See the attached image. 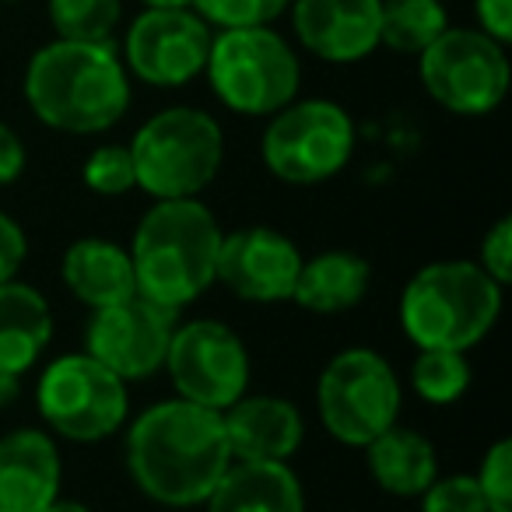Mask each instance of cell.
<instances>
[{"mask_svg": "<svg viewBox=\"0 0 512 512\" xmlns=\"http://www.w3.org/2000/svg\"><path fill=\"white\" fill-rule=\"evenodd\" d=\"M25 256H29V235L11 214L0 211V285L18 278Z\"/></svg>", "mask_w": 512, "mask_h": 512, "instance_id": "obj_31", "label": "cell"}, {"mask_svg": "<svg viewBox=\"0 0 512 512\" xmlns=\"http://www.w3.org/2000/svg\"><path fill=\"white\" fill-rule=\"evenodd\" d=\"M36 407L46 432L64 442H106L127 425L130 393L116 372L88 351L60 355L39 376Z\"/></svg>", "mask_w": 512, "mask_h": 512, "instance_id": "obj_9", "label": "cell"}, {"mask_svg": "<svg viewBox=\"0 0 512 512\" xmlns=\"http://www.w3.org/2000/svg\"><path fill=\"white\" fill-rule=\"evenodd\" d=\"M446 29L449 11L442 0H383L379 8V46L393 53L418 57Z\"/></svg>", "mask_w": 512, "mask_h": 512, "instance_id": "obj_23", "label": "cell"}, {"mask_svg": "<svg viewBox=\"0 0 512 512\" xmlns=\"http://www.w3.org/2000/svg\"><path fill=\"white\" fill-rule=\"evenodd\" d=\"M43 512H95V509H92V505H85V502H78V498H64V495H60V498H53V502L46 505Z\"/></svg>", "mask_w": 512, "mask_h": 512, "instance_id": "obj_34", "label": "cell"}, {"mask_svg": "<svg viewBox=\"0 0 512 512\" xmlns=\"http://www.w3.org/2000/svg\"><path fill=\"white\" fill-rule=\"evenodd\" d=\"M488 512H512V442L495 439L484 449L474 474Z\"/></svg>", "mask_w": 512, "mask_h": 512, "instance_id": "obj_28", "label": "cell"}, {"mask_svg": "<svg viewBox=\"0 0 512 512\" xmlns=\"http://www.w3.org/2000/svg\"><path fill=\"white\" fill-rule=\"evenodd\" d=\"M53 341V309L25 281L0 285V379H22Z\"/></svg>", "mask_w": 512, "mask_h": 512, "instance_id": "obj_20", "label": "cell"}, {"mask_svg": "<svg viewBox=\"0 0 512 512\" xmlns=\"http://www.w3.org/2000/svg\"><path fill=\"white\" fill-rule=\"evenodd\" d=\"M418 498H421V512H488L474 474L435 477Z\"/></svg>", "mask_w": 512, "mask_h": 512, "instance_id": "obj_29", "label": "cell"}, {"mask_svg": "<svg viewBox=\"0 0 512 512\" xmlns=\"http://www.w3.org/2000/svg\"><path fill=\"white\" fill-rule=\"evenodd\" d=\"M64 460L46 428L0 435V512H43L60 498Z\"/></svg>", "mask_w": 512, "mask_h": 512, "instance_id": "obj_17", "label": "cell"}, {"mask_svg": "<svg viewBox=\"0 0 512 512\" xmlns=\"http://www.w3.org/2000/svg\"><path fill=\"white\" fill-rule=\"evenodd\" d=\"M302 260L292 239L271 225H246L221 235L218 285L253 306L292 302Z\"/></svg>", "mask_w": 512, "mask_h": 512, "instance_id": "obj_14", "label": "cell"}, {"mask_svg": "<svg viewBox=\"0 0 512 512\" xmlns=\"http://www.w3.org/2000/svg\"><path fill=\"white\" fill-rule=\"evenodd\" d=\"M165 372L176 397L190 404L225 411L242 393H249V351L242 337L221 320H186L172 330L165 351Z\"/></svg>", "mask_w": 512, "mask_h": 512, "instance_id": "obj_11", "label": "cell"}, {"mask_svg": "<svg viewBox=\"0 0 512 512\" xmlns=\"http://www.w3.org/2000/svg\"><path fill=\"white\" fill-rule=\"evenodd\" d=\"M81 179L99 197H123V193L137 190L130 148L127 144H102V148H95L85 158V165H81Z\"/></svg>", "mask_w": 512, "mask_h": 512, "instance_id": "obj_27", "label": "cell"}, {"mask_svg": "<svg viewBox=\"0 0 512 512\" xmlns=\"http://www.w3.org/2000/svg\"><path fill=\"white\" fill-rule=\"evenodd\" d=\"M22 92L32 116L57 134H106L127 116L134 88L113 43L53 39L25 64Z\"/></svg>", "mask_w": 512, "mask_h": 512, "instance_id": "obj_2", "label": "cell"}, {"mask_svg": "<svg viewBox=\"0 0 512 512\" xmlns=\"http://www.w3.org/2000/svg\"><path fill=\"white\" fill-rule=\"evenodd\" d=\"M207 512H306V491L288 463L232 460L204 502Z\"/></svg>", "mask_w": 512, "mask_h": 512, "instance_id": "obj_19", "label": "cell"}, {"mask_svg": "<svg viewBox=\"0 0 512 512\" xmlns=\"http://www.w3.org/2000/svg\"><path fill=\"white\" fill-rule=\"evenodd\" d=\"M137 190L151 200L200 197L225 162V130L211 113L193 106L158 109L130 137Z\"/></svg>", "mask_w": 512, "mask_h": 512, "instance_id": "obj_5", "label": "cell"}, {"mask_svg": "<svg viewBox=\"0 0 512 512\" xmlns=\"http://www.w3.org/2000/svg\"><path fill=\"white\" fill-rule=\"evenodd\" d=\"M372 264L355 249H327L302 260L299 281H295L292 302L306 313L337 316L355 309L369 295Z\"/></svg>", "mask_w": 512, "mask_h": 512, "instance_id": "obj_21", "label": "cell"}, {"mask_svg": "<svg viewBox=\"0 0 512 512\" xmlns=\"http://www.w3.org/2000/svg\"><path fill=\"white\" fill-rule=\"evenodd\" d=\"M505 288L477 260H435L400 292V327L418 351H470L495 330Z\"/></svg>", "mask_w": 512, "mask_h": 512, "instance_id": "obj_4", "label": "cell"}, {"mask_svg": "<svg viewBox=\"0 0 512 512\" xmlns=\"http://www.w3.org/2000/svg\"><path fill=\"white\" fill-rule=\"evenodd\" d=\"M204 74L214 99L239 116H274L302 88L299 53L274 25L214 32Z\"/></svg>", "mask_w": 512, "mask_h": 512, "instance_id": "obj_6", "label": "cell"}, {"mask_svg": "<svg viewBox=\"0 0 512 512\" xmlns=\"http://www.w3.org/2000/svg\"><path fill=\"white\" fill-rule=\"evenodd\" d=\"M29 165V151L25 141L18 137V130H11L8 123H0V186H11L25 176Z\"/></svg>", "mask_w": 512, "mask_h": 512, "instance_id": "obj_33", "label": "cell"}, {"mask_svg": "<svg viewBox=\"0 0 512 512\" xmlns=\"http://www.w3.org/2000/svg\"><path fill=\"white\" fill-rule=\"evenodd\" d=\"M211 39L193 8H144L123 36V67L151 88H183L204 74Z\"/></svg>", "mask_w": 512, "mask_h": 512, "instance_id": "obj_12", "label": "cell"}, {"mask_svg": "<svg viewBox=\"0 0 512 512\" xmlns=\"http://www.w3.org/2000/svg\"><path fill=\"white\" fill-rule=\"evenodd\" d=\"M418 78L428 99L453 116H488L509 95L512 67L502 43L481 29L449 25L428 50L418 53Z\"/></svg>", "mask_w": 512, "mask_h": 512, "instance_id": "obj_10", "label": "cell"}, {"mask_svg": "<svg viewBox=\"0 0 512 512\" xmlns=\"http://www.w3.org/2000/svg\"><path fill=\"white\" fill-rule=\"evenodd\" d=\"M4 4H22V0H0V8H4Z\"/></svg>", "mask_w": 512, "mask_h": 512, "instance_id": "obj_36", "label": "cell"}, {"mask_svg": "<svg viewBox=\"0 0 512 512\" xmlns=\"http://www.w3.org/2000/svg\"><path fill=\"white\" fill-rule=\"evenodd\" d=\"M477 29L491 36L495 43H512V0H474Z\"/></svg>", "mask_w": 512, "mask_h": 512, "instance_id": "obj_32", "label": "cell"}, {"mask_svg": "<svg viewBox=\"0 0 512 512\" xmlns=\"http://www.w3.org/2000/svg\"><path fill=\"white\" fill-rule=\"evenodd\" d=\"M60 278H64L67 292L88 309H106L137 295L127 246L102 239V235H85L67 246L64 260H60Z\"/></svg>", "mask_w": 512, "mask_h": 512, "instance_id": "obj_18", "label": "cell"}, {"mask_svg": "<svg viewBox=\"0 0 512 512\" xmlns=\"http://www.w3.org/2000/svg\"><path fill=\"white\" fill-rule=\"evenodd\" d=\"M411 386L425 404L449 407L470 390V362L467 351L425 348L411 362Z\"/></svg>", "mask_w": 512, "mask_h": 512, "instance_id": "obj_25", "label": "cell"}, {"mask_svg": "<svg viewBox=\"0 0 512 512\" xmlns=\"http://www.w3.org/2000/svg\"><path fill=\"white\" fill-rule=\"evenodd\" d=\"M190 8L197 11L214 32H225V29L274 25L281 15H288L292 0H190Z\"/></svg>", "mask_w": 512, "mask_h": 512, "instance_id": "obj_26", "label": "cell"}, {"mask_svg": "<svg viewBox=\"0 0 512 512\" xmlns=\"http://www.w3.org/2000/svg\"><path fill=\"white\" fill-rule=\"evenodd\" d=\"M221 235L218 218L200 197L155 200L127 246L137 295L172 313L193 306L207 288L218 285Z\"/></svg>", "mask_w": 512, "mask_h": 512, "instance_id": "obj_3", "label": "cell"}, {"mask_svg": "<svg viewBox=\"0 0 512 512\" xmlns=\"http://www.w3.org/2000/svg\"><path fill=\"white\" fill-rule=\"evenodd\" d=\"M260 158L288 186H320L344 172L355 155V120L330 99H295L267 116Z\"/></svg>", "mask_w": 512, "mask_h": 512, "instance_id": "obj_8", "label": "cell"}, {"mask_svg": "<svg viewBox=\"0 0 512 512\" xmlns=\"http://www.w3.org/2000/svg\"><path fill=\"white\" fill-rule=\"evenodd\" d=\"M141 8H190V0H137Z\"/></svg>", "mask_w": 512, "mask_h": 512, "instance_id": "obj_35", "label": "cell"}, {"mask_svg": "<svg viewBox=\"0 0 512 512\" xmlns=\"http://www.w3.org/2000/svg\"><path fill=\"white\" fill-rule=\"evenodd\" d=\"M404 386L393 365L372 348H344L316 379V411L341 446L365 449L400 421Z\"/></svg>", "mask_w": 512, "mask_h": 512, "instance_id": "obj_7", "label": "cell"}, {"mask_svg": "<svg viewBox=\"0 0 512 512\" xmlns=\"http://www.w3.org/2000/svg\"><path fill=\"white\" fill-rule=\"evenodd\" d=\"M383 0H292V29L306 53L323 64H362L379 50Z\"/></svg>", "mask_w": 512, "mask_h": 512, "instance_id": "obj_15", "label": "cell"}, {"mask_svg": "<svg viewBox=\"0 0 512 512\" xmlns=\"http://www.w3.org/2000/svg\"><path fill=\"white\" fill-rule=\"evenodd\" d=\"M176 316L179 313L144 295H130L116 306L92 309L85 327V351L109 372H116L123 383L148 379L162 372Z\"/></svg>", "mask_w": 512, "mask_h": 512, "instance_id": "obj_13", "label": "cell"}, {"mask_svg": "<svg viewBox=\"0 0 512 512\" xmlns=\"http://www.w3.org/2000/svg\"><path fill=\"white\" fill-rule=\"evenodd\" d=\"M232 460L288 463L306 439V418L299 404L278 393H242L221 411Z\"/></svg>", "mask_w": 512, "mask_h": 512, "instance_id": "obj_16", "label": "cell"}, {"mask_svg": "<svg viewBox=\"0 0 512 512\" xmlns=\"http://www.w3.org/2000/svg\"><path fill=\"white\" fill-rule=\"evenodd\" d=\"M365 463H369L372 481L393 498H418L439 477L435 446L421 432L404 428L400 421L365 446Z\"/></svg>", "mask_w": 512, "mask_h": 512, "instance_id": "obj_22", "label": "cell"}, {"mask_svg": "<svg viewBox=\"0 0 512 512\" xmlns=\"http://www.w3.org/2000/svg\"><path fill=\"white\" fill-rule=\"evenodd\" d=\"M477 264H481V271L491 274L502 288L512 281V218L509 214L498 218L495 225L484 232Z\"/></svg>", "mask_w": 512, "mask_h": 512, "instance_id": "obj_30", "label": "cell"}, {"mask_svg": "<svg viewBox=\"0 0 512 512\" xmlns=\"http://www.w3.org/2000/svg\"><path fill=\"white\" fill-rule=\"evenodd\" d=\"M46 15L57 39L113 43L123 22V0H46Z\"/></svg>", "mask_w": 512, "mask_h": 512, "instance_id": "obj_24", "label": "cell"}, {"mask_svg": "<svg viewBox=\"0 0 512 512\" xmlns=\"http://www.w3.org/2000/svg\"><path fill=\"white\" fill-rule=\"evenodd\" d=\"M127 474L144 498L165 509H197L232 467L221 411L183 397L151 404L127 428Z\"/></svg>", "mask_w": 512, "mask_h": 512, "instance_id": "obj_1", "label": "cell"}]
</instances>
